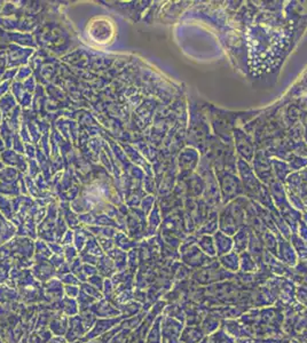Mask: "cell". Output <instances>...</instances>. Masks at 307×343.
Listing matches in <instances>:
<instances>
[{
    "mask_svg": "<svg viewBox=\"0 0 307 343\" xmlns=\"http://www.w3.org/2000/svg\"><path fill=\"white\" fill-rule=\"evenodd\" d=\"M186 129V144L204 154L214 138L209 117L202 104V100L191 96L188 100V123Z\"/></svg>",
    "mask_w": 307,
    "mask_h": 343,
    "instance_id": "1",
    "label": "cell"
},
{
    "mask_svg": "<svg viewBox=\"0 0 307 343\" xmlns=\"http://www.w3.org/2000/svg\"><path fill=\"white\" fill-rule=\"evenodd\" d=\"M202 104L206 111L207 117H209L212 134L226 144H233V129L239 127L238 123L243 121V124L245 125L248 121L256 118L259 114L263 112V110L231 112L219 109L216 105L204 101H202Z\"/></svg>",
    "mask_w": 307,
    "mask_h": 343,
    "instance_id": "2",
    "label": "cell"
},
{
    "mask_svg": "<svg viewBox=\"0 0 307 343\" xmlns=\"http://www.w3.org/2000/svg\"><path fill=\"white\" fill-rule=\"evenodd\" d=\"M238 175L242 182L244 196L250 200L256 201L259 205L264 206L269 210H274V206L268 187L264 184L259 178L254 175L252 167L249 163L238 157Z\"/></svg>",
    "mask_w": 307,
    "mask_h": 343,
    "instance_id": "3",
    "label": "cell"
},
{
    "mask_svg": "<svg viewBox=\"0 0 307 343\" xmlns=\"http://www.w3.org/2000/svg\"><path fill=\"white\" fill-rule=\"evenodd\" d=\"M215 174L219 184L223 206L228 204L229 201L236 199L238 197L244 196L242 182H241V178L239 177L238 174L226 171L215 172Z\"/></svg>",
    "mask_w": 307,
    "mask_h": 343,
    "instance_id": "4",
    "label": "cell"
},
{
    "mask_svg": "<svg viewBox=\"0 0 307 343\" xmlns=\"http://www.w3.org/2000/svg\"><path fill=\"white\" fill-rule=\"evenodd\" d=\"M283 11L294 29V43L296 44L307 27V2H289Z\"/></svg>",
    "mask_w": 307,
    "mask_h": 343,
    "instance_id": "5",
    "label": "cell"
},
{
    "mask_svg": "<svg viewBox=\"0 0 307 343\" xmlns=\"http://www.w3.org/2000/svg\"><path fill=\"white\" fill-rule=\"evenodd\" d=\"M233 145L236 156L251 164L254 154L257 152V148L252 135L245 131L242 126L233 129Z\"/></svg>",
    "mask_w": 307,
    "mask_h": 343,
    "instance_id": "6",
    "label": "cell"
},
{
    "mask_svg": "<svg viewBox=\"0 0 307 343\" xmlns=\"http://www.w3.org/2000/svg\"><path fill=\"white\" fill-rule=\"evenodd\" d=\"M201 161V153L198 150L192 147H185L178 157L179 175L178 181H185L193 173L197 171L198 164Z\"/></svg>",
    "mask_w": 307,
    "mask_h": 343,
    "instance_id": "7",
    "label": "cell"
},
{
    "mask_svg": "<svg viewBox=\"0 0 307 343\" xmlns=\"http://www.w3.org/2000/svg\"><path fill=\"white\" fill-rule=\"evenodd\" d=\"M250 165L252 167L254 175H256L259 178V181L264 183L265 186L271 184L273 181H275V178H274L273 175L271 158H269L263 150H257V152L254 154Z\"/></svg>",
    "mask_w": 307,
    "mask_h": 343,
    "instance_id": "8",
    "label": "cell"
},
{
    "mask_svg": "<svg viewBox=\"0 0 307 343\" xmlns=\"http://www.w3.org/2000/svg\"><path fill=\"white\" fill-rule=\"evenodd\" d=\"M183 184H185L186 188V197H190V198H202L203 195H204L205 191V181L203 180V177L197 174L196 172L193 173L190 177H187L185 181H182Z\"/></svg>",
    "mask_w": 307,
    "mask_h": 343,
    "instance_id": "9",
    "label": "cell"
},
{
    "mask_svg": "<svg viewBox=\"0 0 307 343\" xmlns=\"http://www.w3.org/2000/svg\"><path fill=\"white\" fill-rule=\"evenodd\" d=\"M267 187L269 194H271L274 206L277 208V210H282L288 207V206H290V203L287 197L285 184H282V183L277 181H273L271 184H268Z\"/></svg>",
    "mask_w": 307,
    "mask_h": 343,
    "instance_id": "10",
    "label": "cell"
},
{
    "mask_svg": "<svg viewBox=\"0 0 307 343\" xmlns=\"http://www.w3.org/2000/svg\"><path fill=\"white\" fill-rule=\"evenodd\" d=\"M271 163H272L273 175L274 178H275V181L285 184L287 177L292 173L289 165H288V163L286 161H281V159L277 158H271Z\"/></svg>",
    "mask_w": 307,
    "mask_h": 343,
    "instance_id": "11",
    "label": "cell"
},
{
    "mask_svg": "<svg viewBox=\"0 0 307 343\" xmlns=\"http://www.w3.org/2000/svg\"><path fill=\"white\" fill-rule=\"evenodd\" d=\"M288 165H289L292 173L301 172L307 168V158L298 156V154L291 153L290 157L288 158Z\"/></svg>",
    "mask_w": 307,
    "mask_h": 343,
    "instance_id": "12",
    "label": "cell"
},
{
    "mask_svg": "<svg viewBox=\"0 0 307 343\" xmlns=\"http://www.w3.org/2000/svg\"><path fill=\"white\" fill-rule=\"evenodd\" d=\"M286 192H287L288 200H289V203L292 207L297 210H299V212H305V210H307L303 199L300 198V196L298 194H296L294 190H291L290 188H288V187H286Z\"/></svg>",
    "mask_w": 307,
    "mask_h": 343,
    "instance_id": "13",
    "label": "cell"
},
{
    "mask_svg": "<svg viewBox=\"0 0 307 343\" xmlns=\"http://www.w3.org/2000/svg\"><path fill=\"white\" fill-rule=\"evenodd\" d=\"M299 123L301 124V126H303V128H304V141L307 144V110L301 111Z\"/></svg>",
    "mask_w": 307,
    "mask_h": 343,
    "instance_id": "14",
    "label": "cell"
}]
</instances>
